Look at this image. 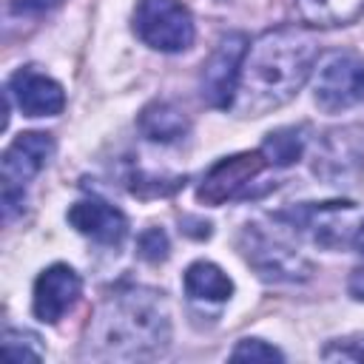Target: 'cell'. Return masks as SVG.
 I'll list each match as a JSON object with an SVG mask.
<instances>
[{
    "instance_id": "1",
    "label": "cell",
    "mask_w": 364,
    "mask_h": 364,
    "mask_svg": "<svg viewBox=\"0 0 364 364\" xmlns=\"http://www.w3.org/2000/svg\"><path fill=\"white\" fill-rule=\"evenodd\" d=\"M318 63V43L299 26H279L247 46L233 108L262 117L284 105Z\"/></svg>"
},
{
    "instance_id": "2",
    "label": "cell",
    "mask_w": 364,
    "mask_h": 364,
    "mask_svg": "<svg viewBox=\"0 0 364 364\" xmlns=\"http://www.w3.org/2000/svg\"><path fill=\"white\" fill-rule=\"evenodd\" d=\"M91 338L105 355L142 358L162 353L171 338L168 304L162 293L131 287L108 296L94 318Z\"/></svg>"
},
{
    "instance_id": "3",
    "label": "cell",
    "mask_w": 364,
    "mask_h": 364,
    "mask_svg": "<svg viewBox=\"0 0 364 364\" xmlns=\"http://www.w3.org/2000/svg\"><path fill=\"white\" fill-rule=\"evenodd\" d=\"M239 250L264 282H304L313 273V262L296 250V245L287 242L282 230L264 228L259 222L242 228Z\"/></svg>"
},
{
    "instance_id": "4",
    "label": "cell",
    "mask_w": 364,
    "mask_h": 364,
    "mask_svg": "<svg viewBox=\"0 0 364 364\" xmlns=\"http://www.w3.org/2000/svg\"><path fill=\"white\" fill-rule=\"evenodd\" d=\"M282 222H287V228H299L301 233H307L316 245L338 250L353 245L361 230V213L353 202H321V205H299L296 210H287L279 216Z\"/></svg>"
},
{
    "instance_id": "5",
    "label": "cell",
    "mask_w": 364,
    "mask_h": 364,
    "mask_svg": "<svg viewBox=\"0 0 364 364\" xmlns=\"http://www.w3.org/2000/svg\"><path fill=\"white\" fill-rule=\"evenodd\" d=\"M313 71V100L321 111L336 114L364 100V60L358 54L330 51Z\"/></svg>"
},
{
    "instance_id": "6",
    "label": "cell",
    "mask_w": 364,
    "mask_h": 364,
    "mask_svg": "<svg viewBox=\"0 0 364 364\" xmlns=\"http://www.w3.org/2000/svg\"><path fill=\"white\" fill-rule=\"evenodd\" d=\"M136 37L156 51H185L193 43V17L182 0H136Z\"/></svg>"
},
{
    "instance_id": "7",
    "label": "cell",
    "mask_w": 364,
    "mask_h": 364,
    "mask_svg": "<svg viewBox=\"0 0 364 364\" xmlns=\"http://www.w3.org/2000/svg\"><path fill=\"white\" fill-rule=\"evenodd\" d=\"M267 165L270 162L264 159L262 151H242V154L225 156L208 168V173L199 182L196 199L210 208L225 205L230 199H245V196H250L253 182L262 176V171Z\"/></svg>"
},
{
    "instance_id": "8",
    "label": "cell",
    "mask_w": 364,
    "mask_h": 364,
    "mask_svg": "<svg viewBox=\"0 0 364 364\" xmlns=\"http://www.w3.org/2000/svg\"><path fill=\"white\" fill-rule=\"evenodd\" d=\"M247 37L239 31L225 34L216 48L210 51L208 63L202 65V100L213 108H233L236 100V88H239V74H242V63L247 54Z\"/></svg>"
},
{
    "instance_id": "9",
    "label": "cell",
    "mask_w": 364,
    "mask_h": 364,
    "mask_svg": "<svg viewBox=\"0 0 364 364\" xmlns=\"http://www.w3.org/2000/svg\"><path fill=\"white\" fill-rule=\"evenodd\" d=\"M82 282L77 276L74 267L57 262L51 267H46L37 282H34V296H31V310L40 321L46 324H57L80 299Z\"/></svg>"
},
{
    "instance_id": "10",
    "label": "cell",
    "mask_w": 364,
    "mask_h": 364,
    "mask_svg": "<svg viewBox=\"0 0 364 364\" xmlns=\"http://www.w3.org/2000/svg\"><path fill=\"white\" fill-rule=\"evenodd\" d=\"M54 154V139L51 134L43 131H26L20 136H14V142L3 151L0 159V176H3V188L9 191H23V185L28 179H34L46 162Z\"/></svg>"
},
{
    "instance_id": "11",
    "label": "cell",
    "mask_w": 364,
    "mask_h": 364,
    "mask_svg": "<svg viewBox=\"0 0 364 364\" xmlns=\"http://www.w3.org/2000/svg\"><path fill=\"white\" fill-rule=\"evenodd\" d=\"M6 97L14 100V105L26 117H54L65 108L63 85L31 65H26L9 77Z\"/></svg>"
},
{
    "instance_id": "12",
    "label": "cell",
    "mask_w": 364,
    "mask_h": 364,
    "mask_svg": "<svg viewBox=\"0 0 364 364\" xmlns=\"http://www.w3.org/2000/svg\"><path fill=\"white\" fill-rule=\"evenodd\" d=\"M68 222L77 233L100 242V245H119L128 233V219L119 208L102 199H82L74 202L68 210Z\"/></svg>"
},
{
    "instance_id": "13",
    "label": "cell",
    "mask_w": 364,
    "mask_h": 364,
    "mask_svg": "<svg viewBox=\"0 0 364 364\" xmlns=\"http://www.w3.org/2000/svg\"><path fill=\"white\" fill-rule=\"evenodd\" d=\"M188 128H191V122H188L185 111L165 100L145 105L139 114V131L151 142H176L188 134Z\"/></svg>"
},
{
    "instance_id": "14",
    "label": "cell",
    "mask_w": 364,
    "mask_h": 364,
    "mask_svg": "<svg viewBox=\"0 0 364 364\" xmlns=\"http://www.w3.org/2000/svg\"><path fill=\"white\" fill-rule=\"evenodd\" d=\"M185 293L193 301H228L233 296V282L213 262H193L185 270Z\"/></svg>"
},
{
    "instance_id": "15",
    "label": "cell",
    "mask_w": 364,
    "mask_h": 364,
    "mask_svg": "<svg viewBox=\"0 0 364 364\" xmlns=\"http://www.w3.org/2000/svg\"><path fill=\"white\" fill-rule=\"evenodd\" d=\"M299 17L313 28L347 26L364 14V0H296Z\"/></svg>"
},
{
    "instance_id": "16",
    "label": "cell",
    "mask_w": 364,
    "mask_h": 364,
    "mask_svg": "<svg viewBox=\"0 0 364 364\" xmlns=\"http://www.w3.org/2000/svg\"><path fill=\"white\" fill-rule=\"evenodd\" d=\"M304 142H307V139H304V128L290 125V128L270 131L267 139H264V145H262L259 151L264 154V159H267L270 165L284 168V165H293V162L301 156Z\"/></svg>"
},
{
    "instance_id": "17",
    "label": "cell",
    "mask_w": 364,
    "mask_h": 364,
    "mask_svg": "<svg viewBox=\"0 0 364 364\" xmlns=\"http://www.w3.org/2000/svg\"><path fill=\"white\" fill-rule=\"evenodd\" d=\"M37 336L31 333H20V330H6L3 336V353L11 361H40L43 350L40 347H28V341H34Z\"/></svg>"
},
{
    "instance_id": "18",
    "label": "cell",
    "mask_w": 364,
    "mask_h": 364,
    "mask_svg": "<svg viewBox=\"0 0 364 364\" xmlns=\"http://www.w3.org/2000/svg\"><path fill=\"white\" fill-rule=\"evenodd\" d=\"M230 358L233 361H284V355L262 338H242L230 350Z\"/></svg>"
},
{
    "instance_id": "19",
    "label": "cell",
    "mask_w": 364,
    "mask_h": 364,
    "mask_svg": "<svg viewBox=\"0 0 364 364\" xmlns=\"http://www.w3.org/2000/svg\"><path fill=\"white\" fill-rule=\"evenodd\" d=\"M321 358L327 361H358L364 364V336H347L336 338L321 350Z\"/></svg>"
},
{
    "instance_id": "20",
    "label": "cell",
    "mask_w": 364,
    "mask_h": 364,
    "mask_svg": "<svg viewBox=\"0 0 364 364\" xmlns=\"http://www.w3.org/2000/svg\"><path fill=\"white\" fill-rule=\"evenodd\" d=\"M136 253L145 262H151V264L168 259V236H165V230H159V228L142 230L139 233V242H136Z\"/></svg>"
},
{
    "instance_id": "21",
    "label": "cell",
    "mask_w": 364,
    "mask_h": 364,
    "mask_svg": "<svg viewBox=\"0 0 364 364\" xmlns=\"http://www.w3.org/2000/svg\"><path fill=\"white\" fill-rule=\"evenodd\" d=\"M361 256H364V233H361ZM347 290H350V296H353V299L364 301V262H361L358 267H353L350 282H347Z\"/></svg>"
},
{
    "instance_id": "22",
    "label": "cell",
    "mask_w": 364,
    "mask_h": 364,
    "mask_svg": "<svg viewBox=\"0 0 364 364\" xmlns=\"http://www.w3.org/2000/svg\"><path fill=\"white\" fill-rule=\"evenodd\" d=\"M361 233H364V230H361Z\"/></svg>"
}]
</instances>
